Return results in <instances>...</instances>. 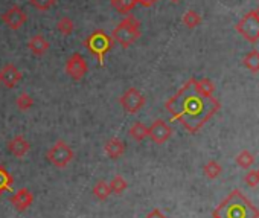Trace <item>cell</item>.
<instances>
[{
  "instance_id": "cell-1",
  "label": "cell",
  "mask_w": 259,
  "mask_h": 218,
  "mask_svg": "<svg viewBox=\"0 0 259 218\" xmlns=\"http://www.w3.org/2000/svg\"><path fill=\"white\" fill-rule=\"evenodd\" d=\"M165 108L171 119L179 121L191 135H195L220 110V102L213 96H201L195 90L194 78H191L165 102Z\"/></svg>"
},
{
  "instance_id": "cell-2",
  "label": "cell",
  "mask_w": 259,
  "mask_h": 218,
  "mask_svg": "<svg viewBox=\"0 0 259 218\" xmlns=\"http://www.w3.org/2000/svg\"><path fill=\"white\" fill-rule=\"evenodd\" d=\"M212 216L213 218H259V210L241 191L235 189L213 210Z\"/></svg>"
},
{
  "instance_id": "cell-3",
  "label": "cell",
  "mask_w": 259,
  "mask_h": 218,
  "mask_svg": "<svg viewBox=\"0 0 259 218\" xmlns=\"http://www.w3.org/2000/svg\"><path fill=\"white\" fill-rule=\"evenodd\" d=\"M141 22L133 14H126L111 32V38L117 41L122 48H130L141 38Z\"/></svg>"
},
{
  "instance_id": "cell-4",
  "label": "cell",
  "mask_w": 259,
  "mask_h": 218,
  "mask_svg": "<svg viewBox=\"0 0 259 218\" xmlns=\"http://www.w3.org/2000/svg\"><path fill=\"white\" fill-rule=\"evenodd\" d=\"M84 46L99 61V64L104 66L105 55L113 49V38L105 31L96 29L84 40Z\"/></svg>"
},
{
  "instance_id": "cell-5",
  "label": "cell",
  "mask_w": 259,
  "mask_h": 218,
  "mask_svg": "<svg viewBox=\"0 0 259 218\" xmlns=\"http://www.w3.org/2000/svg\"><path fill=\"white\" fill-rule=\"evenodd\" d=\"M75 157L73 150L70 148L69 144L64 141H57L48 151L46 159L49 163H52L55 168H66Z\"/></svg>"
},
{
  "instance_id": "cell-6",
  "label": "cell",
  "mask_w": 259,
  "mask_h": 218,
  "mask_svg": "<svg viewBox=\"0 0 259 218\" xmlns=\"http://www.w3.org/2000/svg\"><path fill=\"white\" fill-rule=\"evenodd\" d=\"M236 32L244 37L250 43H256L259 40V19L256 17L254 11L247 13L235 26Z\"/></svg>"
},
{
  "instance_id": "cell-7",
  "label": "cell",
  "mask_w": 259,
  "mask_h": 218,
  "mask_svg": "<svg viewBox=\"0 0 259 218\" xmlns=\"http://www.w3.org/2000/svg\"><path fill=\"white\" fill-rule=\"evenodd\" d=\"M122 108L130 113V115H135L138 112L142 110V107L145 105V96L142 95V92L136 87H130L125 90V93L120 96L119 99Z\"/></svg>"
},
{
  "instance_id": "cell-8",
  "label": "cell",
  "mask_w": 259,
  "mask_h": 218,
  "mask_svg": "<svg viewBox=\"0 0 259 218\" xmlns=\"http://www.w3.org/2000/svg\"><path fill=\"white\" fill-rule=\"evenodd\" d=\"M87 70H89V66H87V61L85 58L75 52L67 61H66V73L73 79V81H81L85 75H87Z\"/></svg>"
},
{
  "instance_id": "cell-9",
  "label": "cell",
  "mask_w": 259,
  "mask_h": 218,
  "mask_svg": "<svg viewBox=\"0 0 259 218\" xmlns=\"http://www.w3.org/2000/svg\"><path fill=\"white\" fill-rule=\"evenodd\" d=\"M2 22H4L10 29L19 31V29L28 22V16H26V13H25L20 7L14 5V7L8 8V10L2 14Z\"/></svg>"
},
{
  "instance_id": "cell-10",
  "label": "cell",
  "mask_w": 259,
  "mask_h": 218,
  "mask_svg": "<svg viewBox=\"0 0 259 218\" xmlns=\"http://www.w3.org/2000/svg\"><path fill=\"white\" fill-rule=\"evenodd\" d=\"M148 136L151 138V141L157 145H163L166 144L171 136H172V128L162 119L154 121L150 127H148Z\"/></svg>"
},
{
  "instance_id": "cell-11",
  "label": "cell",
  "mask_w": 259,
  "mask_h": 218,
  "mask_svg": "<svg viewBox=\"0 0 259 218\" xmlns=\"http://www.w3.org/2000/svg\"><path fill=\"white\" fill-rule=\"evenodd\" d=\"M23 78V73L19 70L14 64H7L2 70H0V82H2L7 89L16 87Z\"/></svg>"
},
{
  "instance_id": "cell-12",
  "label": "cell",
  "mask_w": 259,
  "mask_h": 218,
  "mask_svg": "<svg viewBox=\"0 0 259 218\" xmlns=\"http://www.w3.org/2000/svg\"><path fill=\"white\" fill-rule=\"evenodd\" d=\"M11 203H13V206L16 207V210L23 212V210H26L28 207L32 206V203H34V194H32L29 189L22 188V189H19V191L11 197Z\"/></svg>"
},
{
  "instance_id": "cell-13",
  "label": "cell",
  "mask_w": 259,
  "mask_h": 218,
  "mask_svg": "<svg viewBox=\"0 0 259 218\" xmlns=\"http://www.w3.org/2000/svg\"><path fill=\"white\" fill-rule=\"evenodd\" d=\"M8 150L13 156L23 159L31 151V144L23 138V135H17L8 142Z\"/></svg>"
},
{
  "instance_id": "cell-14",
  "label": "cell",
  "mask_w": 259,
  "mask_h": 218,
  "mask_svg": "<svg viewBox=\"0 0 259 218\" xmlns=\"http://www.w3.org/2000/svg\"><path fill=\"white\" fill-rule=\"evenodd\" d=\"M104 150H105V154L113 159V160H117L119 157H122L125 154V142L120 141L119 138H111L105 142L104 145Z\"/></svg>"
},
{
  "instance_id": "cell-15",
  "label": "cell",
  "mask_w": 259,
  "mask_h": 218,
  "mask_svg": "<svg viewBox=\"0 0 259 218\" xmlns=\"http://www.w3.org/2000/svg\"><path fill=\"white\" fill-rule=\"evenodd\" d=\"M28 48H29V51H31L35 57H43V55L49 51L51 45H49V41L45 38V35L37 34V35L31 37V40L28 41Z\"/></svg>"
},
{
  "instance_id": "cell-16",
  "label": "cell",
  "mask_w": 259,
  "mask_h": 218,
  "mask_svg": "<svg viewBox=\"0 0 259 218\" xmlns=\"http://www.w3.org/2000/svg\"><path fill=\"white\" fill-rule=\"evenodd\" d=\"M194 85H195V90H197L201 96L210 98V96H213V93H215V84H213L209 78H201V79H195V78H194Z\"/></svg>"
},
{
  "instance_id": "cell-17",
  "label": "cell",
  "mask_w": 259,
  "mask_h": 218,
  "mask_svg": "<svg viewBox=\"0 0 259 218\" xmlns=\"http://www.w3.org/2000/svg\"><path fill=\"white\" fill-rule=\"evenodd\" d=\"M128 135H130V138H132L133 141H136V142H142L144 139H147V138H148V127H147L144 122L136 121L132 127H130Z\"/></svg>"
},
{
  "instance_id": "cell-18",
  "label": "cell",
  "mask_w": 259,
  "mask_h": 218,
  "mask_svg": "<svg viewBox=\"0 0 259 218\" xmlns=\"http://www.w3.org/2000/svg\"><path fill=\"white\" fill-rule=\"evenodd\" d=\"M13 183H14V179L10 174V171H7L4 165H0V195L11 191Z\"/></svg>"
},
{
  "instance_id": "cell-19",
  "label": "cell",
  "mask_w": 259,
  "mask_h": 218,
  "mask_svg": "<svg viewBox=\"0 0 259 218\" xmlns=\"http://www.w3.org/2000/svg\"><path fill=\"white\" fill-rule=\"evenodd\" d=\"M242 63H244V66H245L251 73H257V72H259V51H256V49L250 51V52L244 57Z\"/></svg>"
},
{
  "instance_id": "cell-20",
  "label": "cell",
  "mask_w": 259,
  "mask_h": 218,
  "mask_svg": "<svg viewBox=\"0 0 259 218\" xmlns=\"http://www.w3.org/2000/svg\"><path fill=\"white\" fill-rule=\"evenodd\" d=\"M111 5L117 10L119 14H130L138 5V0H111Z\"/></svg>"
},
{
  "instance_id": "cell-21",
  "label": "cell",
  "mask_w": 259,
  "mask_h": 218,
  "mask_svg": "<svg viewBox=\"0 0 259 218\" xmlns=\"http://www.w3.org/2000/svg\"><path fill=\"white\" fill-rule=\"evenodd\" d=\"M93 195L99 200V201H105L110 195H111V191H110V186L105 180H99L96 182V185L93 186Z\"/></svg>"
},
{
  "instance_id": "cell-22",
  "label": "cell",
  "mask_w": 259,
  "mask_h": 218,
  "mask_svg": "<svg viewBox=\"0 0 259 218\" xmlns=\"http://www.w3.org/2000/svg\"><path fill=\"white\" fill-rule=\"evenodd\" d=\"M182 22H183V25H185L186 28L194 29V28H197V26H200V25H201L203 19H201V16H200L198 13H195V11H192V10H191V11H186V13H185V16H183Z\"/></svg>"
},
{
  "instance_id": "cell-23",
  "label": "cell",
  "mask_w": 259,
  "mask_h": 218,
  "mask_svg": "<svg viewBox=\"0 0 259 218\" xmlns=\"http://www.w3.org/2000/svg\"><path fill=\"white\" fill-rule=\"evenodd\" d=\"M203 171H204V176H206L207 179H217V177L221 176L223 168H221V165H220L217 160H209V162L203 166Z\"/></svg>"
},
{
  "instance_id": "cell-24",
  "label": "cell",
  "mask_w": 259,
  "mask_h": 218,
  "mask_svg": "<svg viewBox=\"0 0 259 218\" xmlns=\"http://www.w3.org/2000/svg\"><path fill=\"white\" fill-rule=\"evenodd\" d=\"M57 29H58V32L61 35L69 37L73 32V29H75V23H73V20L70 17H61L58 20V23H57Z\"/></svg>"
},
{
  "instance_id": "cell-25",
  "label": "cell",
  "mask_w": 259,
  "mask_h": 218,
  "mask_svg": "<svg viewBox=\"0 0 259 218\" xmlns=\"http://www.w3.org/2000/svg\"><path fill=\"white\" fill-rule=\"evenodd\" d=\"M108 186H110V191H111L113 194L120 195V194L128 188V183H126V180H125L122 176H114V177L111 179V182L108 183Z\"/></svg>"
},
{
  "instance_id": "cell-26",
  "label": "cell",
  "mask_w": 259,
  "mask_h": 218,
  "mask_svg": "<svg viewBox=\"0 0 259 218\" xmlns=\"http://www.w3.org/2000/svg\"><path fill=\"white\" fill-rule=\"evenodd\" d=\"M16 105H17V108L20 112H28L34 105V99H32V96L29 93H20L19 98L16 99Z\"/></svg>"
},
{
  "instance_id": "cell-27",
  "label": "cell",
  "mask_w": 259,
  "mask_h": 218,
  "mask_svg": "<svg viewBox=\"0 0 259 218\" xmlns=\"http://www.w3.org/2000/svg\"><path fill=\"white\" fill-rule=\"evenodd\" d=\"M253 162H254V156H253L248 150H244V151H241V153L236 156V163H238V166H241V168H244V169H248V168L253 165Z\"/></svg>"
},
{
  "instance_id": "cell-28",
  "label": "cell",
  "mask_w": 259,
  "mask_h": 218,
  "mask_svg": "<svg viewBox=\"0 0 259 218\" xmlns=\"http://www.w3.org/2000/svg\"><path fill=\"white\" fill-rule=\"evenodd\" d=\"M57 0H29V5L34 7L38 11H49L52 7H55Z\"/></svg>"
},
{
  "instance_id": "cell-29",
  "label": "cell",
  "mask_w": 259,
  "mask_h": 218,
  "mask_svg": "<svg viewBox=\"0 0 259 218\" xmlns=\"http://www.w3.org/2000/svg\"><path fill=\"white\" fill-rule=\"evenodd\" d=\"M244 182H245V185L247 186H250V188H256L257 185H259V171H248L247 174H245V177H244Z\"/></svg>"
},
{
  "instance_id": "cell-30",
  "label": "cell",
  "mask_w": 259,
  "mask_h": 218,
  "mask_svg": "<svg viewBox=\"0 0 259 218\" xmlns=\"http://www.w3.org/2000/svg\"><path fill=\"white\" fill-rule=\"evenodd\" d=\"M147 218H166V216H165V215H163V213H162L159 209H154V210H153V212H151V213H150Z\"/></svg>"
},
{
  "instance_id": "cell-31",
  "label": "cell",
  "mask_w": 259,
  "mask_h": 218,
  "mask_svg": "<svg viewBox=\"0 0 259 218\" xmlns=\"http://www.w3.org/2000/svg\"><path fill=\"white\" fill-rule=\"evenodd\" d=\"M156 2H157V0H138V4H141V5H142V7H145V8L153 7Z\"/></svg>"
},
{
  "instance_id": "cell-32",
  "label": "cell",
  "mask_w": 259,
  "mask_h": 218,
  "mask_svg": "<svg viewBox=\"0 0 259 218\" xmlns=\"http://www.w3.org/2000/svg\"><path fill=\"white\" fill-rule=\"evenodd\" d=\"M254 14H256V17H257V19H259V7H257V8H256V10H254Z\"/></svg>"
},
{
  "instance_id": "cell-33",
  "label": "cell",
  "mask_w": 259,
  "mask_h": 218,
  "mask_svg": "<svg viewBox=\"0 0 259 218\" xmlns=\"http://www.w3.org/2000/svg\"><path fill=\"white\" fill-rule=\"evenodd\" d=\"M171 2H174V4H177V2H180V0H171Z\"/></svg>"
},
{
  "instance_id": "cell-34",
  "label": "cell",
  "mask_w": 259,
  "mask_h": 218,
  "mask_svg": "<svg viewBox=\"0 0 259 218\" xmlns=\"http://www.w3.org/2000/svg\"><path fill=\"white\" fill-rule=\"evenodd\" d=\"M110 2H111V0H110Z\"/></svg>"
},
{
  "instance_id": "cell-35",
  "label": "cell",
  "mask_w": 259,
  "mask_h": 218,
  "mask_svg": "<svg viewBox=\"0 0 259 218\" xmlns=\"http://www.w3.org/2000/svg\"><path fill=\"white\" fill-rule=\"evenodd\" d=\"M257 171H259V169H257Z\"/></svg>"
}]
</instances>
